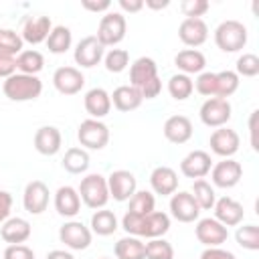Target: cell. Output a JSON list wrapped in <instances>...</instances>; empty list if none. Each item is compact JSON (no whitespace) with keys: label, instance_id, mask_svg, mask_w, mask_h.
Masks as SVG:
<instances>
[{"label":"cell","instance_id":"32","mask_svg":"<svg viewBox=\"0 0 259 259\" xmlns=\"http://www.w3.org/2000/svg\"><path fill=\"white\" fill-rule=\"evenodd\" d=\"M47 42V49L53 53V55H63L71 49V42H73V34H71V28L59 24V26H53V30L49 32V38L45 40Z\"/></svg>","mask_w":259,"mask_h":259},{"label":"cell","instance_id":"41","mask_svg":"<svg viewBox=\"0 0 259 259\" xmlns=\"http://www.w3.org/2000/svg\"><path fill=\"white\" fill-rule=\"evenodd\" d=\"M235 239L237 243L247 249V251H257L259 249V229L257 225H245V227H239L237 233H235Z\"/></svg>","mask_w":259,"mask_h":259},{"label":"cell","instance_id":"6","mask_svg":"<svg viewBox=\"0 0 259 259\" xmlns=\"http://www.w3.org/2000/svg\"><path fill=\"white\" fill-rule=\"evenodd\" d=\"M77 140L81 148L87 150H103L109 142V127L101 119H83L77 127Z\"/></svg>","mask_w":259,"mask_h":259},{"label":"cell","instance_id":"34","mask_svg":"<svg viewBox=\"0 0 259 259\" xmlns=\"http://www.w3.org/2000/svg\"><path fill=\"white\" fill-rule=\"evenodd\" d=\"M63 168L69 174H83L89 168V154L85 148H69L63 156Z\"/></svg>","mask_w":259,"mask_h":259},{"label":"cell","instance_id":"23","mask_svg":"<svg viewBox=\"0 0 259 259\" xmlns=\"http://www.w3.org/2000/svg\"><path fill=\"white\" fill-rule=\"evenodd\" d=\"M164 138L172 144H186L192 138V121L186 115H170L164 121Z\"/></svg>","mask_w":259,"mask_h":259},{"label":"cell","instance_id":"17","mask_svg":"<svg viewBox=\"0 0 259 259\" xmlns=\"http://www.w3.org/2000/svg\"><path fill=\"white\" fill-rule=\"evenodd\" d=\"M22 204L30 214H40L49 206V186L42 180H32L26 184L22 194Z\"/></svg>","mask_w":259,"mask_h":259},{"label":"cell","instance_id":"18","mask_svg":"<svg viewBox=\"0 0 259 259\" xmlns=\"http://www.w3.org/2000/svg\"><path fill=\"white\" fill-rule=\"evenodd\" d=\"M212 210H214V219H217L221 225H225L227 229H229V227H237V225H241V223H243V217H245L243 204L237 202V200L231 198V196H223V198H219V200L214 202Z\"/></svg>","mask_w":259,"mask_h":259},{"label":"cell","instance_id":"9","mask_svg":"<svg viewBox=\"0 0 259 259\" xmlns=\"http://www.w3.org/2000/svg\"><path fill=\"white\" fill-rule=\"evenodd\" d=\"M107 188H109V198L123 202L130 200L138 190V180L130 170H113L107 176Z\"/></svg>","mask_w":259,"mask_h":259},{"label":"cell","instance_id":"43","mask_svg":"<svg viewBox=\"0 0 259 259\" xmlns=\"http://www.w3.org/2000/svg\"><path fill=\"white\" fill-rule=\"evenodd\" d=\"M239 77H255L259 75V57L253 53H243L237 59V71Z\"/></svg>","mask_w":259,"mask_h":259},{"label":"cell","instance_id":"57","mask_svg":"<svg viewBox=\"0 0 259 259\" xmlns=\"http://www.w3.org/2000/svg\"><path fill=\"white\" fill-rule=\"evenodd\" d=\"M0 259H2V257H0Z\"/></svg>","mask_w":259,"mask_h":259},{"label":"cell","instance_id":"15","mask_svg":"<svg viewBox=\"0 0 259 259\" xmlns=\"http://www.w3.org/2000/svg\"><path fill=\"white\" fill-rule=\"evenodd\" d=\"M170 212L178 223H194L200 214V208L190 192H174L170 198Z\"/></svg>","mask_w":259,"mask_h":259},{"label":"cell","instance_id":"56","mask_svg":"<svg viewBox=\"0 0 259 259\" xmlns=\"http://www.w3.org/2000/svg\"><path fill=\"white\" fill-rule=\"evenodd\" d=\"M101 259H109V257H101Z\"/></svg>","mask_w":259,"mask_h":259},{"label":"cell","instance_id":"30","mask_svg":"<svg viewBox=\"0 0 259 259\" xmlns=\"http://www.w3.org/2000/svg\"><path fill=\"white\" fill-rule=\"evenodd\" d=\"M113 253L117 259H146V243L140 237H121L115 247Z\"/></svg>","mask_w":259,"mask_h":259},{"label":"cell","instance_id":"39","mask_svg":"<svg viewBox=\"0 0 259 259\" xmlns=\"http://www.w3.org/2000/svg\"><path fill=\"white\" fill-rule=\"evenodd\" d=\"M239 89V75L235 71H221L217 73V97H231Z\"/></svg>","mask_w":259,"mask_h":259},{"label":"cell","instance_id":"3","mask_svg":"<svg viewBox=\"0 0 259 259\" xmlns=\"http://www.w3.org/2000/svg\"><path fill=\"white\" fill-rule=\"evenodd\" d=\"M214 42L223 53H237L247 45V26L239 20H223L214 28Z\"/></svg>","mask_w":259,"mask_h":259},{"label":"cell","instance_id":"10","mask_svg":"<svg viewBox=\"0 0 259 259\" xmlns=\"http://www.w3.org/2000/svg\"><path fill=\"white\" fill-rule=\"evenodd\" d=\"M194 235H196L198 243H202L204 247H221L229 239V229L225 225H221L214 217H208V219H200L196 223Z\"/></svg>","mask_w":259,"mask_h":259},{"label":"cell","instance_id":"53","mask_svg":"<svg viewBox=\"0 0 259 259\" xmlns=\"http://www.w3.org/2000/svg\"><path fill=\"white\" fill-rule=\"evenodd\" d=\"M255 121H257V111H253L251 117H249V132H251V146H253V150L259 148V146H257V138H255V134H257V125H255Z\"/></svg>","mask_w":259,"mask_h":259},{"label":"cell","instance_id":"27","mask_svg":"<svg viewBox=\"0 0 259 259\" xmlns=\"http://www.w3.org/2000/svg\"><path fill=\"white\" fill-rule=\"evenodd\" d=\"M174 65L182 75H200L206 67V57L198 49H184L174 57Z\"/></svg>","mask_w":259,"mask_h":259},{"label":"cell","instance_id":"37","mask_svg":"<svg viewBox=\"0 0 259 259\" xmlns=\"http://www.w3.org/2000/svg\"><path fill=\"white\" fill-rule=\"evenodd\" d=\"M154 206H156V198L152 192L148 190H136L134 196L130 198V210L127 212H134V214H150L154 212Z\"/></svg>","mask_w":259,"mask_h":259},{"label":"cell","instance_id":"36","mask_svg":"<svg viewBox=\"0 0 259 259\" xmlns=\"http://www.w3.org/2000/svg\"><path fill=\"white\" fill-rule=\"evenodd\" d=\"M194 91V81L188 77V75H182V73H176L170 77L168 81V93L176 99V101H184L192 95Z\"/></svg>","mask_w":259,"mask_h":259},{"label":"cell","instance_id":"33","mask_svg":"<svg viewBox=\"0 0 259 259\" xmlns=\"http://www.w3.org/2000/svg\"><path fill=\"white\" fill-rule=\"evenodd\" d=\"M45 67V57L42 53L34 51V49H28V51H22L18 57H16V71L18 73H24V75H38Z\"/></svg>","mask_w":259,"mask_h":259},{"label":"cell","instance_id":"2","mask_svg":"<svg viewBox=\"0 0 259 259\" xmlns=\"http://www.w3.org/2000/svg\"><path fill=\"white\" fill-rule=\"evenodd\" d=\"M2 91L10 101H32L42 93V81L36 75L14 73L4 81Z\"/></svg>","mask_w":259,"mask_h":259},{"label":"cell","instance_id":"20","mask_svg":"<svg viewBox=\"0 0 259 259\" xmlns=\"http://www.w3.org/2000/svg\"><path fill=\"white\" fill-rule=\"evenodd\" d=\"M53 30V22L49 16H30L24 20V26H22V40L24 42H30V45H40L49 38V32Z\"/></svg>","mask_w":259,"mask_h":259},{"label":"cell","instance_id":"16","mask_svg":"<svg viewBox=\"0 0 259 259\" xmlns=\"http://www.w3.org/2000/svg\"><path fill=\"white\" fill-rule=\"evenodd\" d=\"M212 168V160L210 154L204 150H192L190 154H186L180 162V172L186 178H204Z\"/></svg>","mask_w":259,"mask_h":259},{"label":"cell","instance_id":"28","mask_svg":"<svg viewBox=\"0 0 259 259\" xmlns=\"http://www.w3.org/2000/svg\"><path fill=\"white\" fill-rule=\"evenodd\" d=\"M30 233V223L22 217H12L0 227V237L10 245H22L24 241H28Z\"/></svg>","mask_w":259,"mask_h":259},{"label":"cell","instance_id":"24","mask_svg":"<svg viewBox=\"0 0 259 259\" xmlns=\"http://www.w3.org/2000/svg\"><path fill=\"white\" fill-rule=\"evenodd\" d=\"M61 144H63V136L55 125H42L34 134V148L42 156H55L61 150Z\"/></svg>","mask_w":259,"mask_h":259},{"label":"cell","instance_id":"1","mask_svg":"<svg viewBox=\"0 0 259 259\" xmlns=\"http://www.w3.org/2000/svg\"><path fill=\"white\" fill-rule=\"evenodd\" d=\"M121 227L132 237H146V239H160L170 229V217L162 210H154L150 214H134L125 212L121 219Z\"/></svg>","mask_w":259,"mask_h":259},{"label":"cell","instance_id":"8","mask_svg":"<svg viewBox=\"0 0 259 259\" xmlns=\"http://www.w3.org/2000/svg\"><path fill=\"white\" fill-rule=\"evenodd\" d=\"M59 239H61V243H65V247H69L73 251H83L91 245L93 233L81 221H69L59 229Z\"/></svg>","mask_w":259,"mask_h":259},{"label":"cell","instance_id":"7","mask_svg":"<svg viewBox=\"0 0 259 259\" xmlns=\"http://www.w3.org/2000/svg\"><path fill=\"white\" fill-rule=\"evenodd\" d=\"M231 113H233V107L229 99H223V97H208L198 111L200 121L206 127H214V130L227 125V121L231 119Z\"/></svg>","mask_w":259,"mask_h":259},{"label":"cell","instance_id":"14","mask_svg":"<svg viewBox=\"0 0 259 259\" xmlns=\"http://www.w3.org/2000/svg\"><path fill=\"white\" fill-rule=\"evenodd\" d=\"M53 85L63 95H75L83 89L85 77L77 67H59L53 73Z\"/></svg>","mask_w":259,"mask_h":259},{"label":"cell","instance_id":"54","mask_svg":"<svg viewBox=\"0 0 259 259\" xmlns=\"http://www.w3.org/2000/svg\"><path fill=\"white\" fill-rule=\"evenodd\" d=\"M47 259H75V257H73V253H69L65 249H53V251H49Z\"/></svg>","mask_w":259,"mask_h":259},{"label":"cell","instance_id":"21","mask_svg":"<svg viewBox=\"0 0 259 259\" xmlns=\"http://www.w3.org/2000/svg\"><path fill=\"white\" fill-rule=\"evenodd\" d=\"M85 111L91 115V119H101L111 111V97L103 87H93L83 97Z\"/></svg>","mask_w":259,"mask_h":259},{"label":"cell","instance_id":"49","mask_svg":"<svg viewBox=\"0 0 259 259\" xmlns=\"http://www.w3.org/2000/svg\"><path fill=\"white\" fill-rule=\"evenodd\" d=\"M16 73V57H10V55H2L0 53V77L8 79L10 75Z\"/></svg>","mask_w":259,"mask_h":259},{"label":"cell","instance_id":"46","mask_svg":"<svg viewBox=\"0 0 259 259\" xmlns=\"http://www.w3.org/2000/svg\"><path fill=\"white\" fill-rule=\"evenodd\" d=\"M2 259H34V251L22 245H8L2 253Z\"/></svg>","mask_w":259,"mask_h":259},{"label":"cell","instance_id":"13","mask_svg":"<svg viewBox=\"0 0 259 259\" xmlns=\"http://www.w3.org/2000/svg\"><path fill=\"white\" fill-rule=\"evenodd\" d=\"M103 49H105V47L95 38V34L83 36V38L77 42L75 53H73L75 63L81 65V67H85V69H91V67L99 65V61L103 59V55H105Z\"/></svg>","mask_w":259,"mask_h":259},{"label":"cell","instance_id":"5","mask_svg":"<svg viewBox=\"0 0 259 259\" xmlns=\"http://www.w3.org/2000/svg\"><path fill=\"white\" fill-rule=\"evenodd\" d=\"M125 30H127V22L121 12H105V16H101L99 20L95 38L103 47H115L117 42L123 40Z\"/></svg>","mask_w":259,"mask_h":259},{"label":"cell","instance_id":"22","mask_svg":"<svg viewBox=\"0 0 259 259\" xmlns=\"http://www.w3.org/2000/svg\"><path fill=\"white\" fill-rule=\"evenodd\" d=\"M150 186L160 196H170L178 188V174L170 166H156L150 174Z\"/></svg>","mask_w":259,"mask_h":259},{"label":"cell","instance_id":"50","mask_svg":"<svg viewBox=\"0 0 259 259\" xmlns=\"http://www.w3.org/2000/svg\"><path fill=\"white\" fill-rule=\"evenodd\" d=\"M200 259H237L231 251L227 249H221V247H206L202 253H200Z\"/></svg>","mask_w":259,"mask_h":259},{"label":"cell","instance_id":"48","mask_svg":"<svg viewBox=\"0 0 259 259\" xmlns=\"http://www.w3.org/2000/svg\"><path fill=\"white\" fill-rule=\"evenodd\" d=\"M138 91L142 93L144 99H156V97L160 95V91H162V81H160V77L148 81V83H146L142 89H138Z\"/></svg>","mask_w":259,"mask_h":259},{"label":"cell","instance_id":"19","mask_svg":"<svg viewBox=\"0 0 259 259\" xmlns=\"http://www.w3.org/2000/svg\"><path fill=\"white\" fill-rule=\"evenodd\" d=\"M178 38L186 47H200L208 38V26L202 18H184L178 26Z\"/></svg>","mask_w":259,"mask_h":259},{"label":"cell","instance_id":"40","mask_svg":"<svg viewBox=\"0 0 259 259\" xmlns=\"http://www.w3.org/2000/svg\"><path fill=\"white\" fill-rule=\"evenodd\" d=\"M103 63L109 73H121L130 65V53L125 49H109L103 55Z\"/></svg>","mask_w":259,"mask_h":259},{"label":"cell","instance_id":"31","mask_svg":"<svg viewBox=\"0 0 259 259\" xmlns=\"http://www.w3.org/2000/svg\"><path fill=\"white\" fill-rule=\"evenodd\" d=\"M117 231V217L113 210L107 208H97L91 214V233L99 237H109Z\"/></svg>","mask_w":259,"mask_h":259},{"label":"cell","instance_id":"12","mask_svg":"<svg viewBox=\"0 0 259 259\" xmlns=\"http://www.w3.org/2000/svg\"><path fill=\"white\" fill-rule=\"evenodd\" d=\"M210 150L221 156V158H231L239 152V146H241V138L235 130L223 125V127H217L212 134H210Z\"/></svg>","mask_w":259,"mask_h":259},{"label":"cell","instance_id":"42","mask_svg":"<svg viewBox=\"0 0 259 259\" xmlns=\"http://www.w3.org/2000/svg\"><path fill=\"white\" fill-rule=\"evenodd\" d=\"M146 259H174V247L160 239H150L146 243Z\"/></svg>","mask_w":259,"mask_h":259},{"label":"cell","instance_id":"29","mask_svg":"<svg viewBox=\"0 0 259 259\" xmlns=\"http://www.w3.org/2000/svg\"><path fill=\"white\" fill-rule=\"evenodd\" d=\"M109 97H111V105L117 111H134L144 101L142 93L136 87H132V85H119V87H115Z\"/></svg>","mask_w":259,"mask_h":259},{"label":"cell","instance_id":"52","mask_svg":"<svg viewBox=\"0 0 259 259\" xmlns=\"http://www.w3.org/2000/svg\"><path fill=\"white\" fill-rule=\"evenodd\" d=\"M119 8L123 12H140L144 8V0H119Z\"/></svg>","mask_w":259,"mask_h":259},{"label":"cell","instance_id":"55","mask_svg":"<svg viewBox=\"0 0 259 259\" xmlns=\"http://www.w3.org/2000/svg\"><path fill=\"white\" fill-rule=\"evenodd\" d=\"M170 2L168 0H144V6H148V8H152V10H162V8H166Z\"/></svg>","mask_w":259,"mask_h":259},{"label":"cell","instance_id":"47","mask_svg":"<svg viewBox=\"0 0 259 259\" xmlns=\"http://www.w3.org/2000/svg\"><path fill=\"white\" fill-rule=\"evenodd\" d=\"M10 210H12V194L0 190V227L10 219Z\"/></svg>","mask_w":259,"mask_h":259},{"label":"cell","instance_id":"35","mask_svg":"<svg viewBox=\"0 0 259 259\" xmlns=\"http://www.w3.org/2000/svg\"><path fill=\"white\" fill-rule=\"evenodd\" d=\"M198 204L200 210H210L217 202V194H214V188L210 186V182H206L204 178H198L194 180L192 184V192H190Z\"/></svg>","mask_w":259,"mask_h":259},{"label":"cell","instance_id":"44","mask_svg":"<svg viewBox=\"0 0 259 259\" xmlns=\"http://www.w3.org/2000/svg\"><path fill=\"white\" fill-rule=\"evenodd\" d=\"M194 89L204 97H217V73L202 71L194 81Z\"/></svg>","mask_w":259,"mask_h":259},{"label":"cell","instance_id":"25","mask_svg":"<svg viewBox=\"0 0 259 259\" xmlns=\"http://www.w3.org/2000/svg\"><path fill=\"white\" fill-rule=\"evenodd\" d=\"M158 77V65L152 57H140L130 67V85L136 89H142L148 81Z\"/></svg>","mask_w":259,"mask_h":259},{"label":"cell","instance_id":"26","mask_svg":"<svg viewBox=\"0 0 259 259\" xmlns=\"http://www.w3.org/2000/svg\"><path fill=\"white\" fill-rule=\"evenodd\" d=\"M55 208H57V212L61 217H67V219L77 217L79 210H81V196H79L77 188L61 186L55 192Z\"/></svg>","mask_w":259,"mask_h":259},{"label":"cell","instance_id":"45","mask_svg":"<svg viewBox=\"0 0 259 259\" xmlns=\"http://www.w3.org/2000/svg\"><path fill=\"white\" fill-rule=\"evenodd\" d=\"M208 8H210V4L206 0H184L180 4V10L184 12L186 18H200Z\"/></svg>","mask_w":259,"mask_h":259},{"label":"cell","instance_id":"51","mask_svg":"<svg viewBox=\"0 0 259 259\" xmlns=\"http://www.w3.org/2000/svg\"><path fill=\"white\" fill-rule=\"evenodd\" d=\"M81 6L85 10H91V12H105V10L111 8V2L109 0H99V2H95V0H81Z\"/></svg>","mask_w":259,"mask_h":259},{"label":"cell","instance_id":"4","mask_svg":"<svg viewBox=\"0 0 259 259\" xmlns=\"http://www.w3.org/2000/svg\"><path fill=\"white\" fill-rule=\"evenodd\" d=\"M81 202L89 208H103L109 200V188H107V178L101 174H87L81 178V184L77 188Z\"/></svg>","mask_w":259,"mask_h":259},{"label":"cell","instance_id":"38","mask_svg":"<svg viewBox=\"0 0 259 259\" xmlns=\"http://www.w3.org/2000/svg\"><path fill=\"white\" fill-rule=\"evenodd\" d=\"M22 36L12 28H0V53L2 55H20L22 53Z\"/></svg>","mask_w":259,"mask_h":259},{"label":"cell","instance_id":"11","mask_svg":"<svg viewBox=\"0 0 259 259\" xmlns=\"http://www.w3.org/2000/svg\"><path fill=\"white\" fill-rule=\"evenodd\" d=\"M241 178H243V166L233 158H225L210 168V180L219 188H233L239 184Z\"/></svg>","mask_w":259,"mask_h":259}]
</instances>
